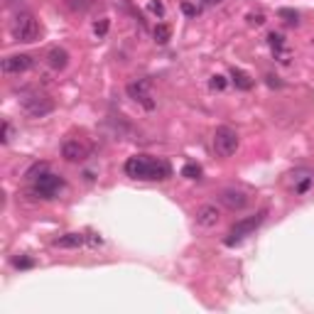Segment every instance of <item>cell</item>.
Returning a JSON list of instances; mask_svg holds the SVG:
<instances>
[{"instance_id":"obj_6","label":"cell","mask_w":314,"mask_h":314,"mask_svg":"<svg viewBox=\"0 0 314 314\" xmlns=\"http://www.w3.org/2000/svg\"><path fill=\"white\" fill-rule=\"evenodd\" d=\"M35 182V196H40V199H54L57 194H59V189H64V179L59 175H52V172H42L37 179H32Z\"/></svg>"},{"instance_id":"obj_23","label":"cell","mask_w":314,"mask_h":314,"mask_svg":"<svg viewBox=\"0 0 314 314\" xmlns=\"http://www.w3.org/2000/svg\"><path fill=\"white\" fill-rule=\"evenodd\" d=\"M209 86H211L214 91H224V89H226V79L216 74V76H211V81H209Z\"/></svg>"},{"instance_id":"obj_21","label":"cell","mask_w":314,"mask_h":314,"mask_svg":"<svg viewBox=\"0 0 314 314\" xmlns=\"http://www.w3.org/2000/svg\"><path fill=\"white\" fill-rule=\"evenodd\" d=\"M147 10H150L155 17H165V2H162V0H150V2H147Z\"/></svg>"},{"instance_id":"obj_4","label":"cell","mask_w":314,"mask_h":314,"mask_svg":"<svg viewBox=\"0 0 314 314\" xmlns=\"http://www.w3.org/2000/svg\"><path fill=\"white\" fill-rule=\"evenodd\" d=\"M238 142H241V140H238V133H236L233 128H228V126L216 128V133H214V150H216V155H221V157L236 155Z\"/></svg>"},{"instance_id":"obj_13","label":"cell","mask_w":314,"mask_h":314,"mask_svg":"<svg viewBox=\"0 0 314 314\" xmlns=\"http://www.w3.org/2000/svg\"><path fill=\"white\" fill-rule=\"evenodd\" d=\"M86 243V236L84 233H64L59 238H54V246L57 248H81Z\"/></svg>"},{"instance_id":"obj_14","label":"cell","mask_w":314,"mask_h":314,"mask_svg":"<svg viewBox=\"0 0 314 314\" xmlns=\"http://www.w3.org/2000/svg\"><path fill=\"white\" fill-rule=\"evenodd\" d=\"M231 79H233L236 89H241V91H251L253 89V79L243 69H231Z\"/></svg>"},{"instance_id":"obj_9","label":"cell","mask_w":314,"mask_h":314,"mask_svg":"<svg viewBox=\"0 0 314 314\" xmlns=\"http://www.w3.org/2000/svg\"><path fill=\"white\" fill-rule=\"evenodd\" d=\"M194 219H196V224L201 228H214L219 224V219H221V211L216 209V204H204V206L196 209Z\"/></svg>"},{"instance_id":"obj_30","label":"cell","mask_w":314,"mask_h":314,"mask_svg":"<svg viewBox=\"0 0 314 314\" xmlns=\"http://www.w3.org/2000/svg\"><path fill=\"white\" fill-rule=\"evenodd\" d=\"M265 79H268V84H270V86H282V84L277 81V76H272V74H268Z\"/></svg>"},{"instance_id":"obj_28","label":"cell","mask_w":314,"mask_h":314,"mask_svg":"<svg viewBox=\"0 0 314 314\" xmlns=\"http://www.w3.org/2000/svg\"><path fill=\"white\" fill-rule=\"evenodd\" d=\"M86 243H91V246H101V243H103V238H101V236H96V233H89V236H86Z\"/></svg>"},{"instance_id":"obj_1","label":"cell","mask_w":314,"mask_h":314,"mask_svg":"<svg viewBox=\"0 0 314 314\" xmlns=\"http://www.w3.org/2000/svg\"><path fill=\"white\" fill-rule=\"evenodd\" d=\"M126 175L133 177V179L152 182V179H167L172 175V167L165 160H152L147 155H135V157H128Z\"/></svg>"},{"instance_id":"obj_25","label":"cell","mask_w":314,"mask_h":314,"mask_svg":"<svg viewBox=\"0 0 314 314\" xmlns=\"http://www.w3.org/2000/svg\"><path fill=\"white\" fill-rule=\"evenodd\" d=\"M66 5H69L71 10H86L91 2H89V0H66Z\"/></svg>"},{"instance_id":"obj_16","label":"cell","mask_w":314,"mask_h":314,"mask_svg":"<svg viewBox=\"0 0 314 314\" xmlns=\"http://www.w3.org/2000/svg\"><path fill=\"white\" fill-rule=\"evenodd\" d=\"M268 45H270L275 52H285V37L277 35V32H270V35H268Z\"/></svg>"},{"instance_id":"obj_17","label":"cell","mask_w":314,"mask_h":314,"mask_svg":"<svg viewBox=\"0 0 314 314\" xmlns=\"http://www.w3.org/2000/svg\"><path fill=\"white\" fill-rule=\"evenodd\" d=\"M182 177H187V179H201V167L194 165V162H189V165L182 167Z\"/></svg>"},{"instance_id":"obj_19","label":"cell","mask_w":314,"mask_h":314,"mask_svg":"<svg viewBox=\"0 0 314 314\" xmlns=\"http://www.w3.org/2000/svg\"><path fill=\"white\" fill-rule=\"evenodd\" d=\"M277 15H280V17H285L290 25H297V22H300V15H297L295 10H290V7H280V10H277Z\"/></svg>"},{"instance_id":"obj_29","label":"cell","mask_w":314,"mask_h":314,"mask_svg":"<svg viewBox=\"0 0 314 314\" xmlns=\"http://www.w3.org/2000/svg\"><path fill=\"white\" fill-rule=\"evenodd\" d=\"M182 12L189 15V17H194V15H196V7H194L191 2H182Z\"/></svg>"},{"instance_id":"obj_10","label":"cell","mask_w":314,"mask_h":314,"mask_svg":"<svg viewBox=\"0 0 314 314\" xmlns=\"http://www.w3.org/2000/svg\"><path fill=\"white\" fill-rule=\"evenodd\" d=\"M62 157L66 162H84L89 157V147L79 140H66L62 145Z\"/></svg>"},{"instance_id":"obj_18","label":"cell","mask_w":314,"mask_h":314,"mask_svg":"<svg viewBox=\"0 0 314 314\" xmlns=\"http://www.w3.org/2000/svg\"><path fill=\"white\" fill-rule=\"evenodd\" d=\"M108 27H111V20H108V17H101V20L93 25V32H96V37H98V40H103V37L108 35Z\"/></svg>"},{"instance_id":"obj_2","label":"cell","mask_w":314,"mask_h":314,"mask_svg":"<svg viewBox=\"0 0 314 314\" xmlns=\"http://www.w3.org/2000/svg\"><path fill=\"white\" fill-rule=\"evenodd\" d=\"M265 216H268V211L263 209V211H258V214H253L248 219H241V221H236L231 228H228V233H226V238H224V243L226 246H236V243H241L243 238H248L253 231L265 221Z\"/></svg>"},{"instance_id":"obj_3","label":"cell","mask_w":314,"mask_h":314,"mask_svg":"<svg viewBox=\"0 0 314 314\" xmlns=\"http://www.w3.org/2000/svg\"><path fill=\"white\" fill-rule=\"evenodd\" d=\"M10 35H12L15 42H35V40L40 37V25H37V20H35L30 12H20V15L12 20Z\"/></svg>"},{"instance_id":"obj_24","label":"cell","mask_w":314,"mask_h":314,"mask_svg":"<svg viewBox=\"0 0 314 314\" xmlns=\"http://www.w3.org/2000/svg\"><path fill=\"white\" fill-rule=\"evenodd\" d=\"M10 137H12V126H10L7 121H2V137H0V140H2V145H7V142H10Z\"/></svg>"},{"instance_id":"obj_26","label":"cell","mask_w":314,"mask_h":314,"mask_svg":"<svg viewBox=\"0 0 314 314\" xmlns=\"http://www.w3.org/2000/svg\"><path fill=\"white\" fill-rule=\"evenodd\" d=\"M248 22L255 25V27H260V25L265 22V15H263V12H251V15H248Z\"/></svg>"},{"instance_id":"obj_27","label":"cell","mask_w":314,"mask_h":314,"mask_svg":"<svg viewBox=\"0 0 314 314\" xmlns=\"http://www.w3.org/2000/svg\"><path fill=\"white\" fill-rule=\"evenodd\" d=\"M312 184H314V177H307L305 182H300V184H297L295 189H297V194H305V191H307V189L312 187Z\"/></svg>"},{"instance_id":"obj_15","label":"cell","mask_w":314,"mask_h":314,"mask_svg":"<svg viewBox=\"0 0 314 314\" xmlns=\"http://www.w3.org/2000/svg\"><path fill=\"white\" fill-rule=\"evenodd\" d=\"M152 35H155V42H157V45H167V42L172 40V27L165 25V22H160V25L155 27Z\"/></svg>"},{"instance_id":"obj_11","label":"cell","mask_w":314,"mask_h":314,"mask_svg":"<svg viewBox=\"0 0 314 314\" xmlns=\"http://www.w3.org/2000/svg\"><path fill=\"white\" fill-rule=\"evenodd\" d=\"M32 66V57L30 54H10L2 59V71L5 74H22Z\"/></svg>"},{"instance_id":"obj_12","label":"cell","mask_w":314,"mask_h":314,"mask_svg":"<svg viewBox=\"0 0 314 314\" xmlns=\"http://www.w3.org/2000/svg\"><path fill=\"white\" fill-rule=\"evenodd\" d=\"M47 62H49V66L54 71H62V69H66V64H69V52L62 49V47H52L47 52Z\"/></svg>"},{"instance_id":"obj_31","label":"cell","mask_w":314,"mask_h":314,"mask_svg":"<svg viewBox=\"0 0 314 314\" xmlns=\"http://www.w3.org/2000/svg\"><path fill=\"white\" fill-rule=\"evenodd\" d=\"M221 0H204V5H219Z\"/></svg>"},{"instance_id":"obj_20","label":"cell","mask_w":314,"mask_h":314,"mask_svg":"<svg viewBox=\"0 0 314 314\" xmlns=\"http://www.w3.org/2000/svg\"><path fill=\"white\" fill-rule=\"evenodd\" d=\"M12 265L17 270H27V268H35V260L27 258V255H20V258H12Z\"/></svg>"},{"instance_id":"obj_8","label":"cell","mask_w":314,"mask_h":314,"mask_svg":"<svg viewBox=\"0 0 314 314\" xmlns=\"http://www.w3.org/2000/svg\"><path fill=\"white\" fill-rule=\"evenodd\" d=\"M216 199H219V204H221V206H226L228 211H243V209L248 206V201H251V196H248L243 189H238V187L221 189V191L216 194Z\"/></svg>"},{"instance_id":"obj_22","label":"cell","mask_w":314,"mask_h":314,"mask_svg":"<svg viewBox=\"0 0 314 314\" xmlns=\"http://www.w3.org/2000/svg\"><path fill=\"white\" fill-rule=\"evenodd\" d=\"M42 172H47V165H45V162H42V165H32V167L27 170V175H25V177L32 182V179H37V175H42Z\"/></svg>"},{"instance_id":"obj_7","label":"cell","mask_w":314,"mask_h":314,"mask_svg":"<svg viewBox=\"0 0 314 314\" xmlns=\"http://www.w3.org/2000/svg\"><path fill=\"white\" fill-rule=\"evenodd\" d=\"M128 96L140 103L145 111H155V98H152V91H150V81L147 79H137V81H130L126 86Z\"/></svg>"},{"instance_id":"obj_5","label":"cell","mask_w":314,"mask_h":314,"mask_svg":"<svg viewBox=\"0 0 314 314\" xmlns=\"http://www.w3.org/2000/svg\"><path fill=\"white\" fill-rule=\"evenodd\" d=\"M22 111L30 118H45L54 111V101L45 93H30L22 98Z\"/></svg>"}]
</instances>
